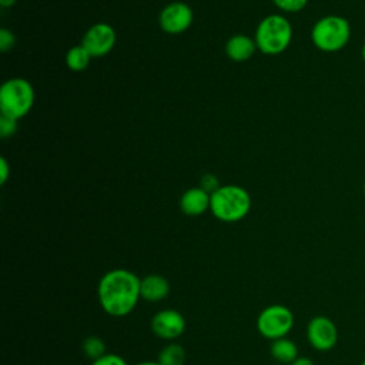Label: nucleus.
Wrapping results in <instances>:
<instances>
[{
    "label": "nucleus",
    "instance_id": "1",
    "mask_svg": "<svg viewBox=\"0 0 365 365\" xmlns=\"http://www.w3.org/2000/svg\"><path fill=\"white\" fill-rule=\"evenodd\" d=\"M141 278L127 268L104 272L97 284V299L101 309L114 318L130 315L141 299Z\"/></svg>",
    "mask_w": 365,
    "mask_h": 365
},
{
    "label": "nucleus",
    "instance_id": "2",
    "mask_svg": "<svg viewBox=\"0 0 365 365\" xmlns=\"http://www.w3.org/2000/svg\"><path fill=\"white\" fill-rule=\"evenodd\" d=\"M251 195L240 185H221L211 194L210 211L222 222H237L248 215Z\"/></svg>",
    "mask_w": 365,
    "mask_h": 365
},
{
    "label": "nucleus",
    "instance_id": "3",
    "mask_svg": "<svg viewBox=\"0 0 365 365\" xmlns=\"http://www.w3.org/2000/svg\"><path fill=\"white\" fill-rule=\"evenodd\" d=\"M351 38V26L342 16L329 14L319 19L311 30L314 46L325 53L342 50Z\"/></svg>",
    "mask_w": 365,
    "mask_h": 365
},
{
    "label": "nucleus",
    "instance_id": "4",
    "mask_svg": "<svg viewBox=\"0 0 365 365\" xmlns=\"http://www.w3.org/2000/svg\"><path fill=\"white\" fill-rule=\"evenodd\" d=\"M291 38V23L281 14H269L259 21L254 40L264 54L275 56L288 48Z\"/></svg>",
    "mask_w": 365,
    "mask_h": 365
},
{
    "label": "nucleus",
    "instance_id": "5",
    "mask_svg": "<svg viewBox=\"0 0 365 365\" xmlns=\"http://www.w3.org/2000/svg\"><path fill=\"white\" fill-rule=\"evenodd\" d=\"M34 104L33 86L24 78H10L0 88L1 115L19 120L24 117Z\"/></svg>",
    "mask_w": 365,
    "mask_h": 365
},
{
    "label": "nucleus",
    "instance_id": "6",
    "mask_svg": "<svg viewBox=\"0 0 365 365\" xmlns=\"http://www.w3.org/2000/svg\"><path fill=\"white\" fill-rule=\"evenodd\" d=\"M294 314L282 304H272L265 307L257 317V331L261 336L274 341L288 336L294 328Z\"/></svg>",
    "mask_w": 365,
    "mask_h": 365
},
{
    "label": "nucleus",
    "instance_id": "7",
    "mask_svg": "<svg viewBox=\"0 0 365 365\" xmlns=\"http://www.w3.org/2000/svg\"><path fill=\"white\" fill-rule=\"evenodd\" d=\"M307 339L314 349L321 352L329 351L338 342V328L325 315L312 317L307 324Z\"/></svg>",
    "mask_w": 365,
    "mask_h": 365
},
{
    "label": "nucleus",
    "instance_id": "8",
    "mask_svg": "<svg viewBox=\"0 0 365 365\" xmlns=\"http://www.w3.org/2000/svg\"><path fill=\"white\" fill-rule=\"evenodd\" d=\"M151 331L155 336L164 341H174L180 338L185 332V318L184 315L174 309V308H165L157 311L150 322Z\"/></svg>",
    "mask_w": 365,
    "mask_h": 365
},
{
    "label": "nucleus",
    "instance_id": "9",
    "mask_svg": "<svg viewBox=\"0 0 365 365\" xmlns=\"http://www.w3.org/2000/svg\"><path fill=\"white\" fill-rule=\"evenodd\" d=\"M115 38V31L110 24L97 23L86 31L81 44L91 57H101L113 50Z\"/></svg>",
    "mask_w": 365,
    "mask_h": 365
},
{
    "label": "nucleus",
    "instance_id": "10",
    "mask_svg": "<svg viewBox=\"0 0 365 365\" xmlns=\"http://www.w3.org/2000/svg\"><path fill=\"white\" fill-rule=\"evenodd\" d=\"M194 14L188 4L181 1H174L167 4L158 17L160 26L165 33L180 34L185 31L192 23Z\"/></svg>",
    "mask_w": 365,
    "mask_h": 365
},
{
    "label": "nucleus",
    "instance_id": "11",
    "mask_svg": "<svg viewBox=\"0 0 365 365\" xmlns=\"http://www.w3.org/2000/svg\"><path fill=\"white\" fill-rule=\"evenodd\" d=\"M211 194L201 187L188 188L180 198V208L185 215L198 217L210 210Z\"/></svg>",
    "mask_w": 365,
    "mask_h": 365
},
{
    "label": "nucleus",
    "instance_id": "12",
    "mask_svg": "<svg viewBox=\"0 0 365 365\" xmlns=\"http://www.w3.org/2000/svg\"><path fill=\"white\" fill-rule=\"evenodd\" d=\"M140 294L141 299L148 302L164 301L170 294V282L160 274H148L141 278Z\"/></svg>",
    "mask_w": 365,
    "mask_h": 365
},
{
    "label": "nucleus",
    "instance_id": "13",
    "mask_svg": "<svg viewBox=\"0 0 365 365\" xmlns=\"http://www.w3.org/2000/svg\"><path fill=\"white\" fill-rule=\"evenodd\" d=\"M257 50V43L254 38L245 34H235L232 36L225 44L227 56L234 61H245Z\"/></svg>",
    "mask_w": 365,
    "mask_h": 365
},
{
    "label": "nucleus",
    "instance_id": "14",
    "mask_svg": "<svg viewBox=\"0 0 365 365\" xmlns=\"http://www.w3.org/2000/svg\"><path fill=\"white\" fill-rule=\"evenodd\" d=\"M269 354L278 364H282V365H289L299 356L297 344L288 336L271 341Z\"/></svg>",
    "mask_w": 365,
    "mask_h": 365
},
{
    "label": "nucleus",
    "instance_id": "15",
    "mask_svg": "<svg viewBox=\"0 0 365 365\" xmlns=\"http://www.w3.org/2000/svg\"><path fill=\"white\" fill-rule=\"evenodd\" d=\"M185 356L187 355L182 345L177 342H170L160 349L157 355V361L161 365H184Z\"/></svg>",
    "mask_w": 365,
    "mask_h": 365
},
{
    "label": "nucleus",
    "instance_id": "16",
    "mask_svg": "<svg viewBox=\"0 0 365 365\" xmlns=\"http://www.w3.org/2000/svg\"><path fill=\"white\" fill-rule=\"evenodd\" d=\"M90 58H91L90 53L83 47V44H80V46L71 47L67 51V54H66V64L73 71H83L84 68L88 67Z\"/></svg>",
    "mask_w": 365,
    "mask_h": 365
},
{
    "label": "nucleus",
    "instance_id": "17",
    "mask_svg": "<svg viewBox=\"0 0 365 365\" xmlns=\"http://www.w3.org/2000/svg\"><path fill=\"white\" fill-rule=\"evenodd\" d=\"M81 348H83V352L84 355L91 359V361H96L98 358H101L104 354H107L106 351V342L103 341V338L97 336V335H90L87 336L83 344H81Z\"/></svg>",
    "mask_w": 365,
    "mask_h": 365
},
{
    "label": "nucleus",
    "instance_id": "18",
    "mask_svg": "<svg viewBox=\"0 0 365 365\" xmlns=\"http://www.w3.org/2000/svg\"><path fill=\"white\" fill-rule=\"evenodd\" d=\"M272 1L279 10L287 13L301 11L308 4V0H272Z\"/></svg>",
    "mask_w": 365,
    "mask_h": 365
},
{
    "label": "nucleus",
    "instance_id": "19",
    "mask_svg": "<svg viewBox=\"0 0 365 365\" xmlns=\"http://www.w3.org/2000/svg\"><path fill=\"white\" fill-rule=\"evenodd\" d=\"M17 130V120L7 115H0V137H11Z\"/></svg>",
    "mask_w": 365,
    "mask_h": 365
},
{
    "label": "nucleus",
    "instance_id": "20",
    "mask_svg": "<svg viewBox=\"0 0 365 365\" xmlns=\"http://www.w3.org/2000/svg\"><path fill=\"white\" fill-rule=\"evenodd\" d=\"M91 365H128V362L118 354L107 352L101 358L91 361Z\"/></svg>",
    "mask_w": 365,
    "mask_h": 365
},
{
    "label": "nucleus",
    "instance_id": "21",
    "mask_svg": "<svg viewBox=\"0 0 365 365\" xmlns=\"http://www.w3.org/2000/svg\"><path fill=\"white\" fill-rule=\"evenodd\" d=\"M14 43H16L14 34L10 30H7V29H1L0 30V50L3 53H6L10 48H13Z\"/></svg>",
    "mask_w": 365,
    "mask_h": 365
},
{
    "label": "nucleus",
    "instance_id": "22",
    "mask_svg": "<svg viewBox=\"0 0 365 365\" xmlns=\"http://www.w3.org/2000/svg\"><path fill=\"white\" fill-rule=\"evenodd\" d=\"M200 187H201L202 190H205L207 192L212 194V192L217 191L221 185H220V182H218V180H217L215 175H212V174H204V175L201 177Z\"/></svg>",
    "mask_w": 365,
    "mask_h": 365
},
{
    "label": "nucleus",
    "instance_id": "23",
    "mask_svg": "<svg viewBox=\"0 0 365 365\" xmlns=\"http://www.w3.org/2000/svg\"><path fill=\"white\" fill-rule=\"evenodd\" d=\"M9 174H10V167H9V163L4 157L0 158V184H6L7 178H9Z\"/></svg>",
    "mask_w": 365,
    "mask_h": 365
},
{
    "label": "nucleus",
    "instance_id": "24",
    "mask_svg": "<svg viewBox=\"0 0 365 365\" xmlns=\"http://www.w3.org/2000/svg\"><path fill=\"white\" fill-rule=\"evenodd\" d=\"M289 365H315L314 364V361L311 359V358H308V356H298L292 364H289Z\"/></svg>",
    "mask_w": 365,
    "mask_h": 365
},
{
    "label": "nucleus",
    "instance_id": "25",
    "mask_svg": "<svg viewBox=\"0 0 365 365\" xmlns=\"http://www.w3.org/2000/svg\"><path fill=\"white\" fill-rule=\"evenodd\" d=\"M14 3H16V0H0L1 7H11V6H14Z\"/></svg>",
    "mask_w": 365,
    "mask_h": 365
},
{
    "label": "nucleus",
    "instance_id": "26",
    "mask_svg": "<svg viewBox=\"0 0 365 365\" xmlns=\"http://www.w3.org/2000/svg\"><path fill=\"white\" fill-rule=\"evenodd\" d=\"M134 365H161V364L155 359V361H141V362H137Z\"/></svg>",
    "mask_w": 365,
    "mask_h": 365
},
{
    "label": "nucleus",
    "instance_id": "27",
    "mask_svg": "<svg viewBox=\"0 0 365 365\" xmlns=\"http://www.w3.org/2000/svg\"><path fill=\"white\" fill-rule=\"evenodd\" d=\"M362 58H364V61H365V43H364V46H362Z\"/></svg>",
    "mask_w": 365,
    "mask_h": 365
},
{
    "label": "nucleus",
    "instance_id": "28",
    "mask_svg": "<svg viewBox=\"0 0 365 365\" xmlns=\"http://www.w3.org/2000/svg\"><path fill=\"white\" fill-rule=\"evenodd\" d=\"M362 191H364V197H365V182H364V188H362Z\"/></svg>",
    "mask_w": 365,
    "mask_h": 365
},
{
    "label": "nucleus",
    "instance_id": "29",
    "mask_svg": "<svg viewBox=\"0 0 365 365\" xmlns=\"http://www.w3.org/2000/svg\"><path fill=\"white\" fill-rule=\"evenodd\" d=\"M361 365H365V359H364V361H362V364H361Z\"/></svg>",
    "mask_w": 365,
    "mask_h": 365
}]
</instances>
